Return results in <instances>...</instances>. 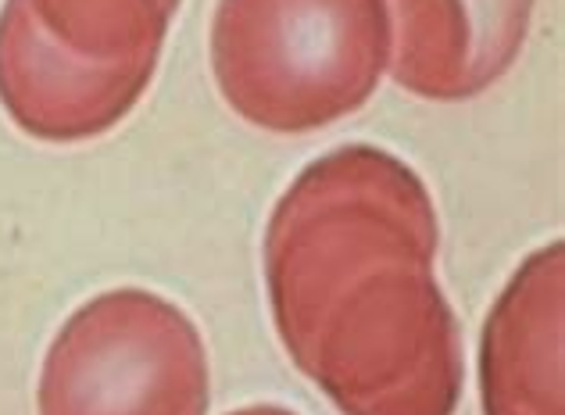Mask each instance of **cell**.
I'll return each mask as SVG.
<instances>
[{
	"label": "cell",
	"instance_id": "obj_1",
	"mask_svg": "<svg viewBox=\"0 0 565 415\" xmlns=\"http://www.w3.org/2000/svg\"><path fill=\"white\" fill-rule=\"evenodd\" d=\"M437 208L373 143L316 158L265 226V290L290 362L340 415H455L466 362L437 284Z\"/></svg>",
	"mask_w": 565,
	"mask_h": 415
},
{
	"label": "cell",
	"instance_id": "obj_2",
	"mask_svg": "<svg viewBox=\"0 0 565 415\" xmlns=\"http://www.w3.org/2000/svg\"><path fill=\"white\" fill-rule=\"evenodd\" d=\"M180 0H8L0 104L22 132L79 143L115 129L158 72Z\"/></svg>",
	"mask_w": 565,
	"mask_h": 415
},
{
	"label": "cell",
	"instance_id": "obj_3",
	"mask_svg": "<svg viewBox=\"0 0 565 415\" xmlns=\"http://www.w3.org/2000/svg\"><path fill=\"white\" fill-rule=\"evenodd\" d=\"M391 65L383 0H218L212 72L244 123L311 132L365 108Z\"/></svg>",
	"mask_w": 565,
	"mask_h": 415
},
{
	"label": "cell",
	"instance_id": "obj_4",
	"mask_svg": "<svg viewBox=\"0 0 565 415\" xmlns=\"http://www.w3.org/2000/svg\"><path fill=\"white\" fill-rule=\"evenodd\" d=\"M212 380L198 326L151 290L86 301L40 369V415H207Z\"/></svg>",
	"mask_w": 565,
	"mask_h": 415
},
{
	"label": "cell",
	"instance_id": "obj_5",
	"mask_svg": "<svg viewBox=\"0 0 565 415\" xmlns=\"http://www.w3.org/2000/svg\"><path fill=\"white\" fill-rule=\"evenodd\" d=\"M391 76L423 100H472L515 65L533 0H383Z\"/></svg>",
	"mask_w": 565,
	"mask_h": 415
},
{
	"label": "cell",
	"instance_id": "obj_6",
	"mask_svg": "<svg viewBox=\"0 0 565 415\" xmlns=\"http://www.w3.org/2000/svg\"><path fill=\"white\" fill-rule=\"evenodd\" d=\"M565 247L547 244L519 265L483 326V415H565Z\"/></svg>",
	"mask_w": 565,
	"mask_h": 415
},
{
	"label": "cell",
	"instance_id": "obj_7",
	"mask_svg": "<svg viewBox=\"0 0 565 415\" xmlns=\"http://www.w3.org/2000/svg\"><path fill=\"white\" fill-rule=\"evenodd\" d=\"M230 415H297L282 405H250V408H241V412H230Z\"/></svg>",
	"mask_w": 565,
	"mask_h": 415
}]
</instances>
